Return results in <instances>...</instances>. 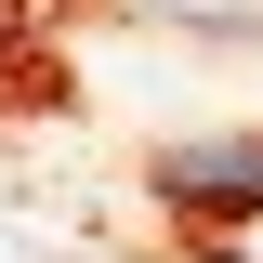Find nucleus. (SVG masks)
Instances as JSON below:
<instances>
[{
	"instance_id": "1",
	"label": "nucleus",
	"mask_w": 263,
	"mask_h": 263,
	"mask_svg": "<svg viewBox=\"0 0 263 263\" xmlns=\"http://www.w3.org/2000/svg\"><path fill=\"white\" fill-rule=\"evenodd\" d=\"M158 197H184V211H211V224L263 211V132H211V145H171V158H158Z\"/></svg>"
}]
</instances>
